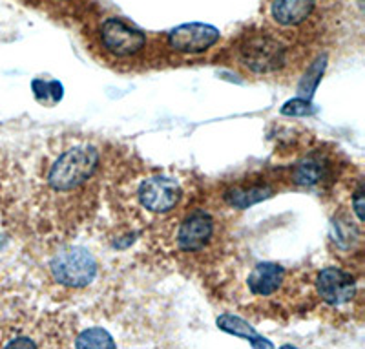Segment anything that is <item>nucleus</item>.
I'll use <instances>...</instances> for the list:
<instances>
[{"instance_id": "f257e3e1", "label": "nucleus", "mask_w": 365, "mask_h": 349, "mask_svg": "<svg viewBox=\"0 0 365 349\" xmlns=\"http://www.w3.org/2000/svg\"><path fill=\"white\" fill-rule=\"evenodd\" d=\"M99 152L91 145L70 146L51 163L46 181L57 194L79 191L96 176L99 168Z\"/></svg>"}, {"instance_id": "f03ea898", "label": "nucleus", "mask_w": 365, "mask_h": 349, "mask_svg": "<svg viewBox=\"0 0 365 349\" xmlns=\"http://www.w3.org/2000/svg\"><path fill=\"white\" fill-rule=\"evenodd\" d=\"M51 276L64 287L81 289L93 282L97 275V260L83 247H68L58 251L50 263Z\"/></svg>"}, {"instance_id": "7ed1b4c3", "label": "nucleus", "mask_w": 365, "mask_h": 349, "mask_svg": "<svg viewBox=\"0 0 365 349\" xmlns=\"http://www.w3.org/2000/svg\"><path fill=\"white\" fill-rule=\"evenodd\" d=\"M285 61V46L270 35H250L240 44V63L254 74H274Z\"/></svg>"}, {"instance_id": "20e7f679", "label": "nucleus", "mask_w": 365, "mask_h": 349, "mask_svg": "<svg viewBox=\"0 0 365 349\" xmlns=\"http://www.w3.org/2000/svg\"><path fill=\"white\" fill-rule=\"evenodd\" d=\"M101 42L115 57H132L146 44V35L120 19H108L101 26Z\"/></svg>"}, {"instance_id": "39448f33", "label": "nucleus", "mask_w": 365, "mask_h": 349, "mask_svg": "<svg viewBox=\"0 0 365 349\" xmlns=\"http://www.w3.org/2000/svg\"><path fill=\"white\" fill-rule=\"evenodd\" d=\"M181 187L168 176H150L137 191L139 203L150 212H168L181 200Z\"/></svg>"}, {"instance_id": "423d86ee", "label": "nucleus", "mask_w": 365, "mask_h": 349, "mask_svg": "<svg viewBox=\"0 0 365 349\" xmlns=\"http://www.w3.org/2000/svg\"><path fill=\"white\" fill-rule=\"evenodd\" d=\"M220 29L203 22H188L168 34V44L179 54H203L220 41Z\"/></svg>"}, {"instance_id": "0eeeda50", "label": "nucleus", "mask_w": 365, "mask_h": 349, "mask_svg": "<svg viewBox=\"0 0 365 349\" xmlns=\"http://www.w3.org/2000/svg\"><path fill=\"white\" fill-rule=\"evenodd\" d=\"M316 291L329 305H341L356 295V280L340 267H325L316 276Z\"/></svg>"}, {"instance_id": "6e6552de", "label": "nucleus", "mask_w": 365, "mask_h": 349, "mask_svg": "<svg viewBox=\"0 0 365 349\" xmlns=\"http://www.w3.org/2000/svg\"><path fill=\"white\" fill-rule=\"evenodd\" d=\"M214 238V220L207 212H190L178 229V249L182 253H200Z\"/></svg>"}, {"instance_id": "1a4fd4ad", "label": "nucleus", "mask_w": 365, "mask_h": 349, "mask_svg": "<svg viewBox=\"0 0 365 349\" xmlns=\"http://www.w3.org/2000/svg\"><path fill=\"white\" fill-rule=\"evenodd\" d=\"M285 278L287 273L279 263L262 262L250 270L249 278H247V287L254 296L269 298L282 289Z\"/></svg>"}, {"instance_id": "9d476101", "label": "nucleus", "mask_w": 365, "mask_h": 349, "mask_svg": "<svg viewBox=\"0 0 365 349\" xmlns=\"http://www.w3.org/2000/svg\"><path fill=\"white\" fill-rule=\"evenodd\" d=\"M316 0H272L270 13L282 26H298L311 17Z\"/></svg>"}, {"instance_id": "9b49d317", "label": "nucleus", "mask_w": 365, "mask_h": 349, "mask_svg": "<svg viewBox=\"0 0 365 349\" xmlns=\"http://www.w3.org/2000/svg\"><path fill=\"white\" fill-rule=\"evenodd\" d=\"M329 161L322 156H307L292 171V179L299 187H316L329 178Z\"/></svg>"}, {"instance_id": "f8f14e48", "label": "nucleus", "mask_w": 365, "mask_h": 349, "mask_svg": "<svg viewBox=\"0 0 365 349\" xmlns=\"http://www.w3.org/2000/svg\"><path fill=\"white\" fill-rule=\"evenodd\" d=\"M217 328L225 333H230L234 337L243 338V340L249 342L252 348H274L272 342L263 338L249 322H245L243 318H240V316L236 315H228V313L221 315L220 318H217Z\"/></svg>"}, {"instance_id": "ddd939ff", "label": "nucleus", "mask_w": 365, "mask_h": 349, "mask_svg": "<svg viewBox=\"0 0 365 349\" xmlns=\"http://www.w3.org/2000/svg\"><path fill=\"white\" fill-rule=\"evenodd\" d=\"M272 194L274 191L269 187V185L250 183V185H241V187H234L230 188V191H227V194H225V201L236 208H249L252 207V205L269 200Z\"/></svg>"}, {"instance_id": "4468645a", "label": "nucleus", "mask_w": 365, "mask_h": 349, "mask_svg": "<svg viewBox=\"0 0 365 349\" xmlns=\"http://www.w3.org/2000/svg\"><path fill=\"white\" fill-rule=\"evenodd\" d=\"M75 348L79 349H104L115 348V342L110 337L108 331H104L103 328H90L84 333H81L77 340H75Z\"/></svg>"}, {"instance_id": "2eb2a0df", "label": "nucleus", "mask_w": 365, "mask_h": 349, "mask_svg": "<svg viewBox=\"0 0 365 349\" xmlns=\"http://www.w3.org/2000/svg\"><path fill=\"white\" fill-rule=\"evenodd\" d=\"M31 90H34L35 99L41 104H55L63 99L64 88L61 81H42L34 79L31 83Z\"/></svg>"}, {"instance_id": "dca6fc26", "label": "nucleus", "mask_w": 365, "mask_h": 349, "mask_svg": "<svg viewBox=\"0 0 365 349\" xmlns=\"http://www.w3.org/2000/svg\"><path fill=\"white\" fill-rule=\"evenodd\" d=\"M325 64H327V59L319 57L311 68H309L307 75L303 77V81L299 83V97L303 99H311L314 96V90L318 86L319 79H322V75H324Z\"/></svg>"}, {"instance_id": "f3484780", "label": "nucleus", "mask_w": 365, "mask_h": 349, "mask_svg": "<svg viewBox=\"0 0 365 349\" xmlns=\"http://www.w3.org/2000/svg\"><path fill=\"white\" fill-rule=\"evenodd\" d=\"M332 227H334V241L338 246L344 247V249H349V246L353 247L354 241L358 240V229L353 223H347L344 220H332Z\"/></svg>"}, {"instance_id": "a211bd4d", "label": "nucleus", "mask_w": 365, "mask_h": 349, "mask_svg": "<svg viewBox=\"0 0 365 349\" xmlns=\"http://www.w3.org/2000/svg\"><path fill=\"white\" fill-rule=\"evenodd\" d=\"M314 112L316 108L312 106L311 99H303V97H296V99L287 101V103L282 106V110H279L282 116H289V117H307Z\"/></svg>"}, {"instance_id": "6ab92c4d", "label": "nucleus", "mask_w": 365, "mask_h": 349, "mask_svg": "<svg viewBox=\"0 0 365 349\" xmlns=\"http://www.w3.org/2000/svg\"><path fill=\"white\" fill-rule=\"evenodd\" d=\"M364 205H365V200H364V187H358L356 192H354L353 196V208H354V214H356L358 221H364L365 218V212H364Z\"/></svg>"}, {"instance_id": "aec40b11", "label": "nucleus", "mask_w": 365, "mask_h": 349, "mask_svg": "<svg viewBox=\"0 0 365 349\" xmlns=\"http://www.w3.org/2000/svg\"><path fill=\"white\" fill-rule=\"evenodd\" d=\"M6 348H37V344H35L34 340H29V338H17V340H13V342H8L6 344Z\"/></svg>"}]
</instances>
